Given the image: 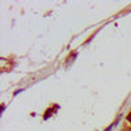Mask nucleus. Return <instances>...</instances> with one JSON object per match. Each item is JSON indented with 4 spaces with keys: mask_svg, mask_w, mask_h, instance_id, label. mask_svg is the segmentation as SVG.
<instances>
[{
    "mask_svg": "<svg viewBox=\"0 0 131 131\" xmlns=\"http://www.w3.org/2000/svg\"><path fill=\"white\" fill-rule=\"evenodd\" d=\"M127 121L131 123V112H130V113H128V115H127Z\"/></svg>",
    "mask_w": 131,
    "mask_h": 131,
    "instance_id": "f257e3e1",
    "label": "nucleus"
},
{
    "mask_svg": "<svg viewBox=\"0 0 131 131\" xmlns=\"http://www.w3.org/2000/svg\"><path fill=\"white\" fill-rule=\"evenodd\" d=\"M127 131H131V127H130V128H127Z\"/></svg>",
    "mask_w": 131,
    "mask_h": 131,
    "instance_id": "f03ea898",
    "label": "nucleus"
}]
</instances>
